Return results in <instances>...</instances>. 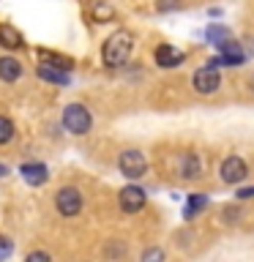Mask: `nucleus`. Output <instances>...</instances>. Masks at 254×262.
<instances>
[{
	"label": "nucleus",
	"mask_w": 254,
	"mask_h": 262,
	"mask_svg": "<svg viewBox=\"0 0 254 262\" xmlns=\"http://www.w3.org/2000/svg\"><path fill=\"white\" fill-rule=\"evenodd\" d=\"M131 49H134V36L129 30H115L101 49V60L107 69H118L131 57Z\"/></svg>",
	"instance_id": "f257e3e1"
},
{
	"label": "nucleus",
	"mask_w": 254,
	"mask_h": 262,
	"mask_svg": "<svg viewBox=\"0 0 254 262\" xmlns=\"http://www.w3.org/2000/svg\"><path fill=\"white\" fill-rule=\"evenodd\" d=\"M90 126H93V118H90V112L85 110L82 104H69L63 110V128L66 131H71V134H88Z\"/></svg>",
	"instance_id": "f03ea898"
},
{
	"label": "nucleus",
	"mask_w": 254,
	"mask_h": 262,
	"mask_svg": "<svg viewBox=\"0 0 254 262\" xmlns=\"http://www.w3.org/2000/svg\"><path fill=\"white\" fill-rule=\"evenodd\" d=\"M118 169H120V175L123 178H129V180H139L147 172V159H145V153H139L134 150V147H129V150H123L118 156Z\"/></svg>",
	"instance_id": "7ed1b4c3"
},
{
	"label": "nucleus",
	"mask_w": 254,
	"mask_h": 262,
	"mask_svg": "<svg viewBox=\"0 0 254 262\" xmlns=\"http://www.w3.org/2000/svg\"><path fill=\"white\" fill-rule=\"evenodd\" d=\"M55 205H57V210H60V216L74 219L82 210V194H79V188L63 186L60 191L55 194Z\"/></svg>",
	"instance_id": "20e7f679"
},
{
	"label": "nucleus",
	"mask_w": 254,
	"mask_h": 262,
	"mask_svg": "<svg viewBox=\"0 0 254 262\" xmlns=\"http://www.w3.org/2000/svg\"><path fill=\"white\" fill-rule=\"evenodd\" d=\"M219 175H221V180H224V183H229V186H238V183H241V180H243L246 175H249V167H246V161L241 159V156H229V159L221 161Z\"/></svg>",
	"instance_id": "39448f33"
},
{
	"label": "nucleus",
	"mask_w": 254,
	"mask_h": 262,
	"mask_svg": "<svg viewBox=\"0 0 254 262\" xmlns=\"http://www.w3.org/2000/svg\"><path fill=\"white\" fill-rule=\"evenodd\" d=\"M118 202H120L123 213H139L145 208V202H147V194L139 186H126V188H120Z\"/></svg>",
	"instance_id": "423d86ee"
},
{
	"label": "nucleus",
	"mask_w": 254,
	"mask_h": 262,
	"mask_svg": "<svg viewBox=\"0 0 254 262\" xmlns=\"http://www.w3.org/2000/svg\"><path fill=\"white\" fill-rule=\"evenodd\" d=\"M221 85V77H219V71L213 69V66H202L200 71H194V90L197 93H202V96H210V93H216Z\"/></svg>",
	"instance_id": "0eeeda50"
},
{
	"label": "nucleus",
	"mask_w": 254,
	"mask_h": 262,
	"mask_svg": "<svg viewBox=\"0 0 254 262\" xmlns=\"http://www.w3.org/2000/svg\"><path fill=\"white\" fill-rule=\"evenodd\" d=\"M183 60H186V55L180 52V49H175L172 44H161L156 49V63H159L161 69H175V66H180Z\"/></svg>",
	"instance_id": "6e6552de"
},
{
	"label": "nucleus",
	"mask_w": 254,
	"mask_h": 262,
	"mask_svg": "<svg viewBox=\"0 0 254 262\" xmlns=\"http://www.w3.org/2000/svg\"><path fill=\"white\" fill-rule=\"evenodd\" d=\"M200 172H202V164L197 159V153H180V159H178V175L180 178L194 180V178H200Z\"/></svg>",
	"instance_id": "1a4fd4ad"
},
{
	"label": "nucleus",
	"mask_w": 254,
	"mask_h": 262,
	"mask_svg": "<svg viewBox=\"0 0 254 262\" xmlns=\"http://www.w3.org/2000/svg\"><path fill=\"white\" fill-rule=\"evenodd\" d=\"M36 74H38V79H44V82H52V85H60V88H66V85L71 82L69 71H63V69H55V66H47V63H41L38 69H36Z\"/></svg>",
	"instance_id": "9d476101"
},
{
	"label": "nucleus",
	"mask_w": 254,
	"mask_h": 262,
	"mask_svg": "<svg viewBox=\"0 0 254 262\" xmlns=\"http://www.w3.org/2000/svg\"><path fill=\"white\" fill-rule=\"evenodd\" d=\"M19 172H22V178L28 180L30 186H44L47 178H49V172H47L44 164H22Z\"/></svg>",
	"instance_id": "9b49d317"
},
{
	"label": "nucleus",
	"mask_w": 254,
	"mask_h": 262,
	"mask_svg": "<svg viewBox=\"0 0 254 262\" xmlns=\"http://www.w3.org/2000/svg\"><path fill=\"white\" fill-rule=\"evenodd\" d=\"M22 44H25V38L14 25H0V47L3 49H19Z\"/></svg>",
	"instance_id": "f8f14e48"
},
{
	"label": "nucleus",
	"mask_w": 254,
	"mask_h": 262,
	"mask_svg": "<svg viewBox=\"0 0 254 262\" xmlns=\"http://www.w3.org/2000/svg\"><path fill=\"white\" fill-rule=\"evenodd\" d=\"M19 74H22L19 60H14V57H0V79L3 82H16Z\"/></svg>",
	"instance_id": "ddd939ff"
},
{
	"label": "nucleus",
	"mask_w": 254,
	"mask_h": 262,
	"mask_svg": "<svg viewBox=\"0 0 254 262\" xmlns=\"http://www.w3.org/2000/svg\"><path fill=\"white\" fill-rule=\"evenodd\" d=\"M38 57H41V63H47V66H55V69H63V71H71V60L69 57H63V55H55V52H47V49H38Z\"/></svg>",
	"instance_id": "4468645a"
},
{
	"label": "nucleus",
	"mask_w": 254,
	"mask_h": 262,
	"mask_svg": "<svg viewBox=\"0 0 254 262\" xmlns=\"http://www.w3.org/2000/svg\"><path fill=\"white\" fill-rule=\"evenodd\" d=\"M216 47H219V52L221 55H227V57H235V60H243V49L232 41V36L229 38H221V41H216Z\"/></svg>",
	"instance_id": "2eb2a0df"
},
{
	"label": "nucleus",
	"mask_w": 254,
	"mask_h": 262,
	"mask_svg": "<svg viewBox=\"0 0 254 262\" xmlns=\"http://www.w3.org/2000/svg\"><path fill=\"white\" fill-rule=\"evenodd\" d=\"M205 205H208V196H205V194H192V196H188V205H186L183 216H186V219H194L197 210H202Z\"/></svg>",
	"instance_id": "dca6fc26"
},
{
	"label": "nucleus",
	"mask_w": 254,
	"mask_h": 262,
	"mask_svg": "<svg viewBox=\"0 0 254 262\" xmlns=\"http://www.w3.org/2000/svg\"><path fill=\"white\" fill-rule=\"evenodd\" d=\"M11 139H14V123L6 115H0V145H8Z\"/></svg>",
	"instance_id": "f3484780"
},
{
	"label": "nucleus",
	"mask_w": 254,
	"mask_h": 262,
	"mask_svg": "<svg viewBox=\"0 0 254 262\" xmlns=\"http://www.w3.org/2000/svg\"><path fill=\"white\" fill-rule=\"evenodd\" d=\"M205 38H208L210 44H216V41H221V38H229V30L221 28V25H210V28L205 30Z\"/></svg>",
	"instance_id": "a211bd4d"
},
{
	"label": "nucleus",
	"mask_w": 254,
	"mask_h": 262,
	"mask_svg": "<svg viewBox=\"0 0 254 262\" xmlns=\"http://www.w3.org/2000/svg\"><path fill=\"white\" fill-rule=\"evenodd\" d=\"M112 14H115V11H112L107 3H96V6H93V16H96V19H101V22H107Z\"/></svg>",
	"instance_id": "6ab92c4d"
},
{
	"label": "nucleus",
	"mask_w": 254,
	"mask_h": 262,
	"mask_svg": "<svg viewBox=\"0 0 254 262\" xmlns=\"http://www.w3.org/2000/svg\"><path fill=\"white\" fill-rule=\"evenodd\" d=\"M156 8L159 11H175V8H180V0H156Z\"/></svg>",
	"instance_id": "aec40b11"
},
{
	"label": "nucleus",
	"mask_w": 254,
	"mask_h": 262,
	"mask_svg": "<svg viewBox=\"0 0 254 262\" xmlns=\"http://www.w3.org/2000/svg\"><path fill=\"white\" fill-rule=\"evenodd\" d=\"M221 216H227V221H229V224H235L241 213H238V208H224V210H221Z\"/></svg>",
	"instance_id": "412c9836"
},
{
	"label": "nucleus",
	"mask_w": 254,
	"mask_h": 262,
	"mask_svg": "<svg viewBox=\"0 0 254 262\" xmlns=\"http://www.w3.org/2000/svg\"><path fill=\"white\" fill-rule=\"evenodd\" d=\"M14 246L8 243V237H0V257H6V254H11Z\"/></svg>",
	"instance_id": "4be33fe9"
},
{
	"label": "nucleus",
	"mask_w": 254,
	"mask_h": 262,
	"mask_svg": "<svg viewBox=\"0 0 254 262\" xmlns=\"http://www.w3.org/2000/svg\"><path fill=\"white\" fill-rule=\"evenodd\" d=\"M28 259H33V262H49V254H44V251H33V254H28Z\"/></svg>",
	"instance_id": "5701e85b"
},
{
	"label": "nucleus",
	"mask_w": 254,
	"mask_h": 262,
	"mask_svg": "<svg viewBox=\"0 0 254 262\" xmlns=\"http://www.w3.org/2000/svg\"><path fill=\"white\" fill-rule=\"evenodd\" d=\"M164 257V251L161 249H151V251H145V259H161Z\"/></svg>",
	"instance_id": "b1692460"
},
{
	"label": "nucleus",
	"mask_w": 254,
	"mask_h": 262,
	"mask_svg": "<svg viewBox=\"0 0 254 262\" xmlns=\"http://www.w3.org/2000/svg\"><path fill=\"white\" fill-rule=\"evenodd\" d=\"M238 196H241V200H249V196H254V186H249V188H241V191H238Z\"/></svg>",
	"instance_id": "393cba45"
},
{
	"label": "nucleus",
	"mask_w": 254,
	"mask_h": 262,
	"mask_svg": "<svg viewBox=\"0 0 254 262\" xmlns=\"http://www.w3.org/2000/svg\"><path fill=\"white\" fill-rule=\"evenodd\" d=\"M3 175H8V167H3V164H0V178Z\"/></svg>",
	"instance_id": "a878e982"
}]
</instances>
